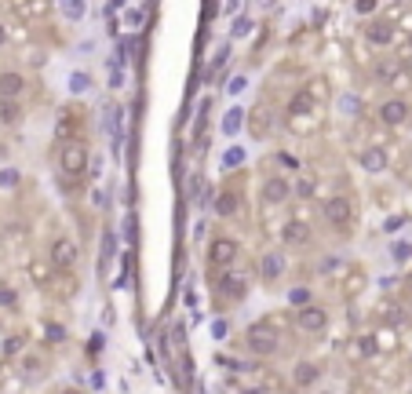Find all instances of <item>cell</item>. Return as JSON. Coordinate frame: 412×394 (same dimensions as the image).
I'll use <instances>...</instances> for the list:
<instances>
[{
    "mask_svg": "<svg viewBox=\"0 0 412 394\" xmlns=\"http://www.w3.org/2000/svg\"><path fill=\"white\" fill-rule=\"evenodd\" d=\"M244 343H248V351H255V354H274L281 347V333L270 322H255V325H248V333H244Z\"/></svg>",
    "mask_w": 412,
    "mask_h": 394,
    "instance_id": "6da1fadb",
    "label": "cell"
},
{
    "mask_svg": "<svg viewBox=\"0 0 412 394\" xmlns=\"http://www.w3.org/2000/svg\"><path fill=\"white\" fill-rule=\"evenodd\" d=\"M59 161H62V172H70V175H81V172L88 168V146H84V143H77V139H70V143L62 146Z\"/></svg>",
    "mask_w": 412,
    "mask_h": 394,
    "instance_id": "7a4b0ae2",
    "label": "cell"
},
{
    "mask_svg": "<svg viewBox=\"0 0 412 394\" xmlns=\"http://www.w3.org/2000/svg\"><path fill=\"white\" fill-rule=\"evenodd\" d=\"M321 215H325V219L332 223V226H351V201L346 197H328L325 205H321Z\"/></svg>",
    "mask_w": 412,
    "mask_h": 394,
    "instance_id": "3957f363",
    "label": "cell"
},
{
    "mask_svg": "<svg viewBox=\"0 0 412 394\" xmlns=\"http://www.w3.org/2000/svg\"><path fill=\"white\" fill-rule=\"evenodd\" d=\"M208 259L215 266H230L237 259V241H230V237H215L212 241V248H208Z\"/></svg>",
    "mask_w": 412,
    "mask_h": 394,
    "instance_id": "277c9868",
    "label": "cell"
},
{
    "mask_svg": "<svg viewBox=\"0 0 412 394\" xmlns=\"http://www.w3.org/2000/svg\"><path fill=\"white\" fill-rule=\"evenodd\" d=\"M295 325H300L303 333H321V328L328 325V314L321 307H303L300 314H295Z\"/></svg>",
    "mask_w": 412,
    "mask_h": 394,
    "instance_id": "5b68a950",
    "label": "cell"
},
{
    "mask_svg": "<svg viewBox=\"0 0 412 394\" xmlns=\"http://www.w3.org/2000/svg\"><path fill=\"white\" fill-rule=\"evenodd\" d=\"M77 259V245L70 237H55V245H51V263L59 266V270H66V266H73Z\"/></svg>",
    "mask_w": 412,
    "mask_h": 394,
    "instance_id": "8992f818",
    "label": "cell"
},
{
    "mask_svg": "<svg viewBox=\"0 0 412 394\" xmlns=\"http://www.w3.org/2000/svg\"><path fill=\"white\" fill-rule=\"evenodd\" d=\"M288 194H292V186L281 179V175H270V179L263 183V201L266 205H281V201H288Z\"/></svg>",
    "mask_w": 412,
    "mask_h": 394,
    "instance_id": "52a82bcc",
    "label": "cell"
},
{
    "mask_svg": "<svg viewBox=\"0 0 412 394\" xmlns=\"http://www.w3.org/2000/svg\"><path fill=\"white\" fill-rule=\"evenodd\" d=\"M405 117H409V103H402V99H391V103L380 106V121L391 124V128H394V124H402Z\"/></svg>",
    "mask_w": 412,
    "mask_h": 394,
    "instance_id": "ba28073f",
    "label": "cell"
},
{
    "mask_svg": "<svg viewBox=\"0 0 412 394\" xmlns=\"http://www.w3.org/2000/svg\"><path fill=\"white\" fill-rule=\"evenodd\" d=\"M244 285H248V277H244L241 270H237V274H223V277H219V292H223V296H234V299L244 296Z\"/></svg>",
    "mask_w": 412,
    "mask_h": 394,
    "instance_id": "9c48e42d",
    "label": "cell"
},
{
    "mask_svg": "<svg viewBox=\"0 0 412 394\" xmlns=\"http://www.w3.org/2000/svg\"><path fill=\"white\" fill-rule=\"evenodd\" d=\"M22 88H26L22 73H0V99H4V103H11L15 95H22Z\"/></svg>",
    "mask_w": 412,
    "mask_h": 394,
    "instance_id": "30bf717a",
    "label": "cell"
},
{
    "mask_svg": "<svg viewBox=\"0 0 412 394\" xmlns=\"http://www.w3.org/2000/svg\"><path fill=\"white\" fill-rule=\"evenodd\" d=\"M281 237H285V245H306L311 241V226L306 223H285V230H281Z\"/></svg>",
    "mask_w": 412,
    "mask_h": 394,
    "instance_id": "8fae6325",
    "label": "cell"
},
{
    "mask_svg": "<svg viewBox=\"0 0 412 394\" xmlns=\"http://www.w3.org/2000/svg\"><path fill=\"white\" fill-rule=\"evenodd\" d=\"M281 270H285V259H281L277 252H270V256L259 259V277H263V282H274V277H281Z\"/></svg>",
    "mask_w": 412,
    "mask_h": 394,
    "instance_id": "7c38bea8",
    "label": "cell"
},
{
    "mask_svg": "<svg viewBox=\"0 0 412 394\" xmlns=\"http://www.w3.org/2000/svg\"><path fill=\"white\" fill-rule=\"evenodd\" d=\"M362 168L365 172H383V168H387V154H383L380 146H369L362 154Z\"/></svg>",
    "mask_w": 412,
    "mask_h": 394,
    "instance_id": "4fadbf2b",
    "label": "cell"
},
{
    "mask_svg": "<svg viewBox=\"0 0 412 394\" xmlns=\"http://www.w3.org/2000/svg\"><path fill=\"white\" fill-rule=\"evenodd\" d=\"M365 37H369L372 44H380V48H383V44H391V41H394V30L387 26V22H372V26L365 30Z\"/></svg>",
    "mask_w": 412,
    "mask_h": 394,
    "instance_id": "5bb4252c",
    "label": "cell"
},
{
    "mask_svg": "<svg viewBox=\"0 0 412 394\" xmlns=\"http://www.w3.org/2000/svg\"><path fill=\"white\" fill-rule=\"evenodd\" d=\"M215 212L219 215H234L237 212V194H234V190H223V194L215 197Z\"/></svg>",
    "mask_w": 412,
    "mask_h": 394,
    "instance_id": "9a60e30c",
    "label": "cell"
},
{
    "mask_svg": "<svg viewBox=\"0 0 412 394\" xmlns=\"http://www.w3.org/2000/svg\"><path fill=\"white\" fill-rule=\"evenodd\" d=\"M314 380H317V365H311V362L295 365V384H300V387H311Z\"/></svg>",
    "mask_w": 412,
    "mask_h": 394,
    "instance_id": "2e32d148",
    "label": "cell"
},
{
    "mask_svg": "<svg viewBox=\"0 0 412 394\" xmlns=\"http://www.w3.org/2000/svg\"><path fill=\"white\" fill-rule=\"evenodd\" d=\"M241 124H244V110L234 106V110H230L226 117H223V132H226V135H237V132H241Z\"/></svg>",
    "mask_w": 412,
    "mask_h": 394,
    "instance_id": "e0dca14e",
    "label": "cell"
},
{
    "mask_svg": "<svg viewBox=\"0 0 412 394\" xmlns=\"http://www.w3.org/2000/svg\"><path fill=\"white\" fill-rule=\"evenodd\" d=\"M311 110H314V95H311V92H300V95L288 103V113H311Z\"/></svg>",
    "mask_w": 412,
    "mask_h": 394,
    "instance_id": "ac0fdd59",
    "label": "cell"
},
{
    "mask_svg": "<svg viewBox=\"0 0 412 394\" xmlns=\"http://www.w3.org/2000/svg\"><path fill=\"white\" fill-rule=\"evenodd\" d=\"M288 303L292 307H311V288H288Z\"/></svg>",
    "mask_w": 412,
    "mask_h": 394,
    "instance_id": "d6986e66",
    "label": "cell"
},
{
    "mask_svg": "<svg viewBox=\"0 0 412 394\" xmlns=\"http://www.w3.org/2000/svg\"><path fill=\"white\" fill-rule=\"evenodd\" d=\"M110 256H113V230H106V237H102V259H99V270H106Z\"/></svg>",
    "mask_w": 412,
    "mask_h": 394,
    "instance_id": "ffe728a7",
    "label": "cell"
},
{
    "mask_svg": "<svg viewBox=\"0 0 412 394\" xmlns=\"http://www.w3.org/2000/svg\"><path fill=\"white\" fill-rule=\"evenodd\" d=\"M223 164H226V168H237V164H244V150H241V146H230L226 157H223Z\"/></svg>",
    "mask_w": 412,
    "mask_h": 394,
    "instance_id": "44dd1931",
    "label": "cell"
},
{
    "mask_svg": "<svg viewBox=\"0 0 412 394\" xmlns=\"http://www.w3.org/2000/svg\"><path fill=\"white\" fill-rule=\"evenodd\" d=\"M88 84H92V81H88V73H73V77H70V92L81 95V92H88Z\"/></svg>",
    "mask_w": 412,
    "mask_h": 394,
    "instance_id": "7402d4cb",
    "label": "cell"
},
{
    "mask_svg": "<svg viewBox=\"0 0 412 394\" xmlns=\"http://www.w3.org/2000/svg\"><path fill=\"white\" fill-rule=\"evenodd\" d=\"M19 113H22V110H19L15 103H4V106H0V121H4V124H15Z\"/></svg>",
    "mask_w": 412,
    "mask_h": 394,
    "instance_id": "603a6c76",
    "label": "cell"
},
{
    "mask_svg": "<svg viewBox=\"0 0 412 394\" xmlns=\"http://www.w3.org/2000/svg\"><path fill=\"white\" fill-rule=\"evenodd\" d=\"M59 11H62L66 19H81V15H84V4H77V0H70V4H62Z\"/></svg>",
    "mask_w": 412,
    "mask_h": 394,
    "instance_id": "cb8c5ba5",
    "label": "cell"
},
{
    "mask_svg": "<svg viewBox=\"0 0 412 394\" xmlns=\"http://www.w3.org/2000/svg\"><path fill=\"white\" fill-rule=\"evenodd\" d=\"M252 26H255L252 19H237V22H234V37H248V33H252Z\"/></svg>",
    "mask_w": 412,
    "mask_h": 394,
    "instance_id": "d4e9b609",
    "label": "cell"
},
{
    "mask_svg": "<svg viewBox=\"0 0 412 394\" xmlns=\"http://www.w3.org/2000/svg\"><path fill=\"white\" fill-rule=\"evenodd\" d=\"M314 194V179H300L295 183V197H311Z\"/></svg>",
    "mask_w": 412,
    "mask_h": 394,
    "instance_id": "484cf974",
    "label": "cell"
},
{
    "mask_svg": "<svg viewBox=\"0 0 412 394\" xmlns=\"http://www.w3.org/2000/svg\"><path fill=\"white\" fill-rule=\"evenodd\" d=\"M0 186H19V172L15 168H4V172H0Z\"/></svg>",
    "mask_w": 412,
    "mask_h": 394,
    "instance_id": "4316f807",
    "label": "cell"
},
{
    "mask_svg": "<svg viewBox=\"0 0 412 394\" xmlns=\"http://www.w3.org/2000/svg\"><path fill=\"white\" fill-rule=\"evenodd\" d=\"M336 266H340V259H336V256H328V259H321V263H317V270H321V274H332Z\"/></svg>",
    "mask_w": 412,
    "mask_h": 394,
    "instance_id": "83f0119b",
    "label": "cell"
},
{
    "mask_svg": "<svg viewBox=\"0 0 412 394\" xmlns=\"http://www.w3.org/2000/svg\"><path fill=\"white\" fill-rule=\"evenodd\" d=\"M244 88H248V81H244V77H234V81L226 84V92H230V95H237V92H244Z\"/></svg>",
    "mask_w": 412,
    "mask_h": 394,
    "instance_id": "f1b7e54d",
    "label": "cell"
},
{
    "mask_svg": "<svg viewBox=\"0 0 412 394\" xmlns=\"http://www.w3.org/2000/svg\"><path fill=\"white\" fill-rule=\"evenodd\" d=\"M0 307H15V292L11 288H0Z\"/></svg>",
    "mask_w": 412,
    "mask_h": 394,
    "instance_id": "f546056e",
    "label": "cell"
},
{
    "mask_svg": "<svg viewBox=\"0 0 412 394\" xmlns=\"http://www.w3.org/2000/svg\"><path fill=\"white\" fill-rule=\"evenodd\" d=\"M340 106H343L346 113H357V110H362V103H357V99H351V95H346V99H343Z\"/></svg>",
    "mask_w": 412,
    "mask_h": 394,
    "instance_id": "4dcf8cb0",
    "label": "cell"
},
{
    "mask_svg": "<svg viewBox=\"0 0 412 394\" xmlns=\"http://www.w3.org/2000/svg\"><path fill=\"white\" fill-rule=\"evenodd\" d=\"M277 161H281V164H285V168H292V172H295V168H300V161H295L292 154H281Z\"/></svg>",
    "mask_w": 412,
    "mask_h": 394,
    "instance_id": "1f68e13d",
    "label": "cell"
},
{
    "mask_svg": "<svg viewBox=\"0 0 412 394\" xmlns=\"http://www.w3.org/2000/svg\"><path fill=\"white\" fill-rule=\"evenodd\" d=\"M394 256H398V259H405V256H412V245H394Z\"/></svg>",
    "mask_w": 412,
    "mask_h": 394,
    "instance_id": "d6a6232c",
    "label": "cell"
},
{
    "mask_svg": "<svg viewBox=\"0 0 412 394\" xmlns=\"http://www.w3.org/2000/svg\"><path fill=\"white\" fill-rule=\"evenodd\" d=\"M62 336H66V333H62L59 325H48V339H62Z\"/></svg>",
    "mask_w": 412,
    "mask_h": 394,
    "instance_id": "836d02e7",
    "label": "cell"
},
{
    "mask_svg": "<svg viewBox=\"0 0 412 394\" xmlns=\"http://www.w3.org/2000/svg\"><path fill=\"white\" fill-rule=\"evenodd\" d=\"M139 19H143V8H132V11H128V22H132V26H135Z\"/></svg>",
    "mask_w": 412,
    "mask_h": 394,
    "instance_id": "e575fe53",
    "label": "cell"
},
{
    "mask_svg": "<svg viewBox=\"0 0 412 394\" xmlns=\"http://www.w3.org/2000/svg\"><path fill=\"white\" fill-rule=\"evenodd\" d=\"M402 223H405V215H394V219H387V230H398Z\"/></svg>",
    "mask_w": 412,
    "mask_h": 394,
    "instance_id": "d590c367",
    "label": "cell"
},
{
    "mask_svg": "<svg viewBox=\"0 0 412 394\" xmlns=\"http://www.w3.org/2000/svg\"><path fill=\"white\" fill-rule=\"evenodd\" d=\"M0 44H4V26H0Z\"/></svg>",
    "mask_w": 412,
    "mask_h": 394,
    "instance_id": "8d00e7d4",
    "label": "cell"
},
{
    "mask_svg": "<svg viewBox=\"0 0 412 394\" xmlns=\"http://www.w3.org/2000/svg\"><path fill=\"white\" fill-rule=\"evenodd\" d=\"M409 55H412V37H409Z\"/></svg>",
    "mask_w": 412,
    "mask_h": 394,
    "instance_id": "74e56055",
    "label": "cell"
},
{
    "mask_svg": "<svg viewBox=\"0 0 412 394\" xmlns=\"http://www.w3.org/2000/svg\"><path fill=\"white\" fill-rule=\"evenodd\" d=\"M409 288H412V277H409Z\"/></svg>",
    "mask_w": 412,
    "mask_h": 394,
    "instance_id": "f35d334b",
    "label": "cell"
},
{
    "mask_svg": "<svg viewBox=\"0 0 412 394\" xmlns=\"http://www.w3.org/2000/svg\"><path fill=\"white\" fill-rule=\"evenodd\" d=\"M66 394H77V391H66Z\"/></svg>",
    "mask_w": 412,
    "mask_h": 394,
    "instance_id": "ab89813d",
    "label": "cell"
}]
</instances>
